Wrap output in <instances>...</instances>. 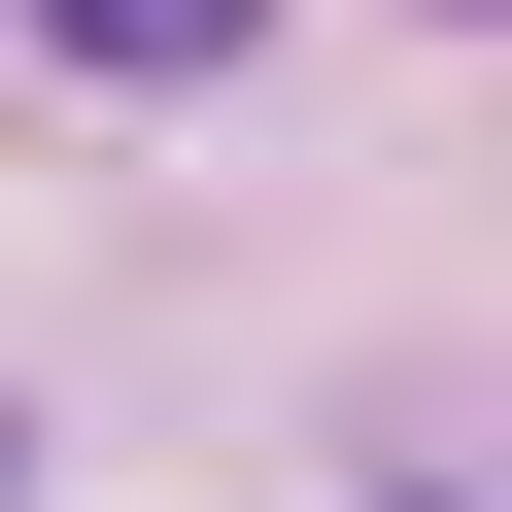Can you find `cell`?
<instances>
[{
    "mask_svg": "<svg viewBox=\"0 0 512 512\" xmlns=\"http://www.w3.org/2000/svg\"><path fill=\"white\" fill-rule=\"evenodd\" d=\"M35 35H69V69H137V103H171V69H239V35H274V0H35Z\"/></svg>",
    "mask_w": 512,
    "mask_h": 512,
    "instance_id": "1",
    "label": "cell"
}]
</instances>
